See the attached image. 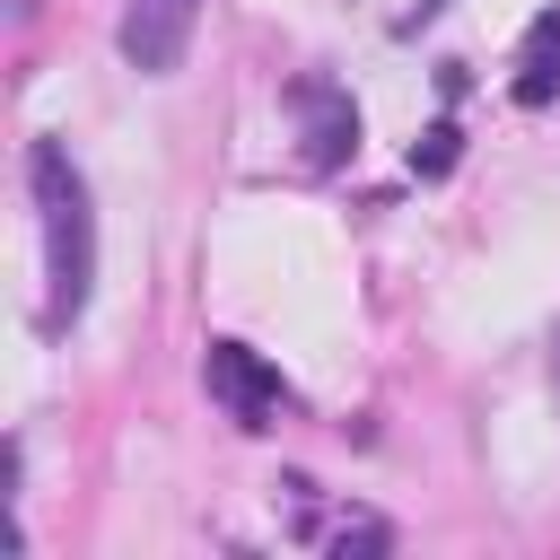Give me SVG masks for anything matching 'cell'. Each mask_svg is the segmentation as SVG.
<instances>
[{
    "instance_id": "1",
    "label": "cell",
    "mask_w": 560,
    "mask_h": 560,
    "mask_svg": "<svg viewBox=\"0 0 560 560\" xmlns=\"http://www.w3.org/2000/svg\"><path fill=\"white\" fill-rule=\"evenodd\" d=\"M26 192H35V219H44V332H70L88 315V289H96V210H88V175L70 166L61 140H35L26 149Z\"/></svg>"
},
{
    "instance_id": "2",
    "label": "cell",
    "mask_w": 560,
    "mask_h": 560,
    "mask_svg": "<svg viewBox=\"0 0 560 560\" xmlns=\"http://www.w3.org/2000/svg\"><path fill=\"white\" fill-rule=\"evenodd\" d=\"M201 385H210V402L236 420V429H271L298 394H289V376L262 359V350H245V341H210L201 350Z\"/></svg>"
},
{
    "instance_id": "3",
    "label": "cell",
    "mask_w": 560,
    "mask_h": 560,
    "mask_svg": "<svg viewBox=\"0 0 560 560\" xmlns=\"http://www.w3.org/2000/svg\"><path fill=\"white\" fill-rule=\"evenodd\" d=\"M192 26H201V0H122L114 44H122V61H131L140 79H166V70L192 52Z\"/></svg>"
},
{
    "instance_id": "4",
    "label": "cell",
    "mask_w": 560,
    "mask_h": 560,
    "mask_svg": "<svg viewBox=\"0 0 560 560\" xmlns=\"http://www.w3.org/2000/svg\"><path fill=\"white\" fill-rule=\"evenodd\" d=\"M289 105L306 114V158H315V166H341V158L359 149V105H350L332 79H298Z\"/></svg>"
},
{
    "instance_id": "5",
    "label": "cell",
    "mask_w": 560,
    "mask_h": 560,
    "mask_svg": "<svg viewBox=\"0 0 560 560\" xmlns=\"http://www.w3.org/2000/svg\"><path fill=\"white\" fill-rule=\"evenodd\" d=\"M525 114H542L551 96H560V9H542L534 26H525V44H516V88H508Z\"/></svg>"
},
{
    "instance_id": "6",
    "label": "cell",
    "mask_w": 560,
    "mask_h": 560,
    "mask_svg": "<svg viewBox=\"0 0 560 560\" xmlns=\"http://www.w3.org/2000/svg\"><path fill=\"white\" fill-rule=\"evenodd\" d=\"M455 149H464V131H455V122H429V131L411 140V175H446Z\"/></svg>"
},
{
    "instance_id": "7",
    "label": "cell",
    "mask_w": 560,
    "mask_h": 560,
    "mask_svg": "<svg viewBox=\"0 0 560 560\" xmlns=\"http://www.w3.org/2000/svg\"><path fill=\"white\" fill-rule=\"evenodd\" d=\"M332 551H394V525H376V516H341V525H332Z\"/></svg>"
},
{
    "instance_id": "8",
    "label": "cell",
    "mask_w": 560,
    "mask_h": 560,
    "mask_svg": "<svg viewBox=\"0 0 560 560\" xmlns=\"http://www.w3.org/2000/svg\"><path fill=\"white\" fill-rule=\"evenodd\" d=\"M551 376H560V350H551Z\"/></svg>"
}]
</instances>
